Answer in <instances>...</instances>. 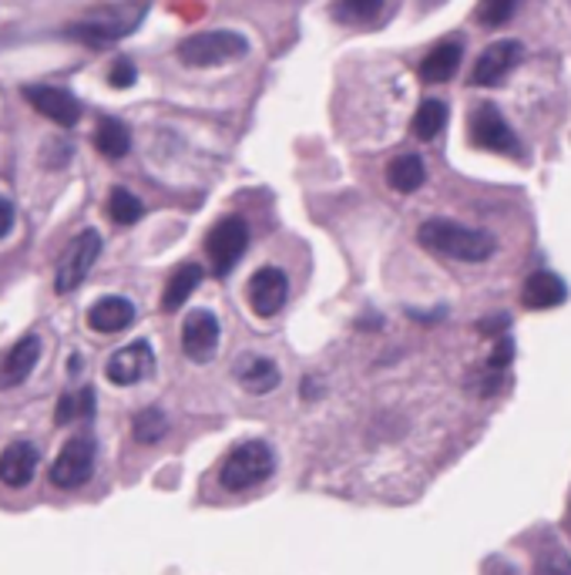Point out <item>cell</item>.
Instances as JSON below:
<instances>
[{
	"label": "cell",
	"mask_w": 571,
	"mask_h": 575,
	"mask_svg": "<svg viewBox=\"0 0 571 575\" xmlns=\"http://www.w3.org/2000/svg\"><path fill=\"white\" fill-rule=\"evenodd\" d=\"M417 239L424 250L441 253L447 260H461V263H484L495 257V236L480 232L451 219H427L417 229Z\"/></svg>",
	"instance_id": "obj_1"
},
{
	"label": "cell",
	"mask_w": 571,
	"mask_h": 575,
	"mask_svg": "<svg viewBox=\"0 0 571 575\" xmlns=\"http://www.w3.org/2000/svg\"><path fill=\"white\" fill-rule=\"evenodd\" d=\"M273 468H276V458L266 441H242L225 454L219 468V481L225 491H250L263 484L273 474Z\"/></svg>",
	"instance_id": "obj_2"
},
{
	"label": "cell",
	"mask_w": 571,
	"mask_h": 575,
	"mask_svg": "<svg viewBox=\"0 0 571 575\" xmlns=\"http://www.w3.org/2000/svg\"><path fill=\"white\" fill-rule=\"evenodd\" d=\"M250 54V41L235 31H199L179 44V61L189 67H219Z\"/></svg>",
	"instance_id": "obj_3"
},
{
	"label": "cell",
	"mask_w": 571,
	"mask_h": 575,
	"mask_svg": "<svg viewBox=\"0 0 571 575\" xmlns=\"http://www.w3.org/2000/svg\"><path fill=\"white\" fill-rule=\"evenodd\" d=\"M98 257H102V232H98V229L77 232V236L71 239V245L64 250L61 263H57L54 290H57V293H71V290H77L81 283L88 280V273L95 270Z\"/></svg>",
	"instance_id": "obj_4"
},
{
	"label": "cell",
	"mask_w": 571,
	"mask_h": 575,
	"mask_svg": "<svg viewBox=\"0 0 571 575\" xmlns=\"http://www.w3.org/2000/svg\"><path fill=\"white\" fill-rule=\"evenodd\" d=\"M141 14H145L141 4L138 8H128V11L125 8L121 11H102V14L88 18V21L67 24L64 34L74 38V41H81V44H88V48H105V44H115V41L128 38L138 28Z\"/></svg>",
	"instance_id": "obj_5"
},
{
	"label": "cell",
	"mask_w": 571,
	"mask_h": 575,
	"mask_svg": "<svg viewBox=\"0 0 571 575\" xmlns=\"http://www.w3.org/2000/svg\"><path fill=\"white\" fill-rule=\"evenodd\" d=\"M250 250V226L239 216H225L212 226L209 239H205V253L212 260V273L215 276H229L235 270V263L246 257Z\"/></svg>",
	"instance_id": "obj_6"
},
{
	"label": "cell",
	"mask_w": 571,
	"mask_h": 575,
	"mask_svg": "<svg viewBox=\"0 0 571 575\" xmlns=\"http://www.w3.org/2000/svg\"><path fill=\"white\" fill-rule=\"evenodd\" d=\"M470 142L484 151L498 155H521V142L515 138L511 125L495 105H477L470 115Z\"/></svg>",
	"instance_id": "obj_7"
},
{
	"label": "cell",
	"mask_w": 571,
	"mask_h": 575,
	"mask_svg": "<svg viewBox=\"0 0 571 575\" xmlns=\"http://www.w3.org/2000/svg\"><path fill=\"white\" fill-rule=\"evenodd\" d=\"M92 471H95V445H92V438H71L57 451V458L51 464V481L57 488L71 491V488L85 484L92 478Z\"/></svg>",
	"instance_id": "obj_8"
},
{
	"label": "cell",
	"mask_w": 571,
	"mask_h": 575,
	"mask_svg": "<svg viewBox=\"0 0 571 575\" xmlns=\"http://www.w3.org/2000/svg\"><path fill=\"white\" fill-rule=\"evenodd\" d=\"M521 54H525L521 41H495L491 48L477 58V64L470 71V85H477V88L501 85V81L521 64Z\"/></svg>",
	"instance_id": "obj_9"
},
{
	"label": "cell",
	"mask_w": 571,
	"mask_h": 575,
	"mask_svg": "<svg viewBox=\"0 0 571 575\" xmlns=\"http://www.w3.org/2000/svg\"><path fill=\"white\" fill-rule=\"evenodd\" d=\"M246 296H250V306L256 316L269 320L276 316L286 300H289V280L279 266H263L250 276V286H246Z\"/></svg>",
	"instance_id": "obj_10"
},
{
	"label": "cell",
	"mask_w": 571,
	"mask_h": 575,
	"mask_svg": "<svg viewBox=\"0 0 571 575\" xmlns=\"http://www.w3.org/2000/svg\"><path fill=\"white\" fill-rule=\"evenodd\" d=\"M24 98H28V105L38 115L51 118L61 128H74L81 122V102L67 88H57V85H28L24 88Z\"/></svg>",
	"instance_id": "obj_11"
},
{
	"label": "cell",
	"mask_w": 571,
	"mask_h": 575,
	"mask_svg": "<svg viewBox=\"0 0 571 575\" xmlns=\"http://www.w3.org/2000/svg\"><path fill=\"white\" fill-rule=\"evenodd\" d=\"M182 351L195 364H209L219 351V320L209 310H192L182 323Z\"/></svg>",
	"instance_id": "obj_12"
},
{
	"label": "cell",
	"mask_w": 571,
	"mask_h": 575,
	"mask_svg": "<svg viewBox=\"0 0 571 575\" xmlns=\"http://www.w3.org/2000/svg\"><path fill=\"white\" fill-rule=\"evenodd\" d=\"M151 370H155V354H151V344L148 341H135V344L115 351L112 360H108V367H105L108 380L118 384V387H131V384L145 380Z\"/></svg>",
	"instance_id": "obj_13"
},
{
	"label": "cell",
	"mask_w": 571,
	"mask_h": 575,
	"mask_svg": "<svg viewBox=\"0 0 571 575\" xmlns=\"http://www.w3.org/2000/svg\"><path fill=\"white\" fill-rule=\"evenodd\" d=\"M38 360H41V337L38 334H28L24 341H18L4 354V360H0V390L21 387L31 377V370L38 367Z\"/></svg>",
	"instance_id": "obj_14"
},
{
	"label": "cell",
	"mask_w": 571,
	"mask_h": 575,
	"mask_svg": "<svg viewBox=\"0 0 571 575\" xmlns=\"http://www.w3.org/2000/svg\"><path fill=\"white\" fill-rule=\"evenodd\" d=\"M38 448L31 441H14L8 445L4 451H0V481H4L8 488H24L31 484L34 471H38Z\"/></svg>",
	"instance_id": "obj_15"
},
{
	"label": "cell",
	"mask_w": 571,
	"mask_h": 575,
	"mask_svg": "<svg viewBox=\"0 0 571 575\" xmlns=\"http://www.w3.org/2000/svg\"><path fill=\"white\" fill-rule=\"evenodd\" d=\"M135 323V303L125 296H102L88 310V326L95 334H121Z\"/></svg>",
	"instance_id": "obj_16"
},
{
	"label": "cell",
	"mask_w": 571,
	"mask_h": 575,
	"mask_svg": "<svg viewBox=\"0 0 571 575\" xmlns=\"http://www.w3.org/2000/svg\"><path fill=\"white\" fill-rule=\"evenodd\" d=\"M568 300V286L561 276L548 273V270H538L525 280V290H521V303L528 310H554Z\"/></svg>",
	"instance_id": "obj_17"
},
{
	"label": "cell",
	"mask_w": 571,
	"mask_h": 575,
	"mask_svg": "<svg viewBox=\"0 0 571 575\" xmlns=\"http://www.w3.org/2000/svg\"><path fill=\"white\" fill-rule=\"evenodd\" d=\"M461 54H464V44L457 38L434 44V51L421 61V81H427V85H444V81H451L457 74Z\"/></svg>",
	"instance_id": "obj_18"
},
{
	"label": "cell",
	"mask_w": 571,
	"mask_h": 575,
	"mask_svg": "<svg viewBox=\"0 0 571 575\" xmlns=\"http://www.w3.org/2000/svg\"><path fill=\"white\" fill-rule=\"evenodd\" d=\"M235 380L250 394H269L279 387V367L269 357H242L235 364Z\"/></svg>",
	"instance_id": "obj_19"
},
{
	"label": "cell",
	"mask_w": 571,
	"mask_h": 575,
	"mask_svg": "<svg viewBox=\"0 0 571 575\" xmlns=\"http://www.w3.org/2000/svg\"><path fill=\"white\" fill-rule=\"evenodd\" d=\"M199 283H202V266L199 263H182L166 283V293H161V310L176 313L179 306H186V300L199 290Z\"/></svg>",
	"instance_id": "obj_20"
},
{
	"label": "cell",
	"mask_w": 571,
	"mask_h": 575,
	"mask_svg": "<svg viewBox=\"0 0 571 575\" xmlns=\"http://www.w3.org/2000/svg\"><path fill=\"white\" fill-rule=\"evenodd\" d=\"M387 182L393 192H417L427 182V169L421 155H396L387 166Z\"/></svg>",
	"instance_id": "obj_21"
},
{
	"label": "cell",
	"mask_w": 571,
	"mask_h": 575,
	"mask_svg": "<svg viewBox=\"0 0 571 575\" xmlns=\"http://www.w3.org/2000/svg\"><path fill=\"white\" fill-rule=\"evenodd\" d=\"M95 148L108 158V161H118L131 151V132L125 122L118 118H102L98 128H95Z\"/></svg>",
	"instance_id": "obj_22"
},
{
	"label": "cell",
	"mask_w": 571,
	"mask_h": 575,
	"mask_svg": "<svg viewBox=\"0 0 571 575\" xmlns=\"http://www.w3.org/2000/svg\"><path fill=\"white\" fill-rule=\"evenodd\" d=\"M411 128H414V135H417L421 142L437 138V135L447 128V105H444L441 98H427V102H421V108H417Z\"/></svg>",
	"instance_id": "obj_23"
},
{
	"label": "cell",
	"mask_w": 571,
	"mask_h": 575,
	"mask_svg": "<svg viewBox=\"0 0 571 575\" xmlns=\"http://www.w3.org/2000/svg\"><path fill=\"white\" fill-rule=\"evenodd\" d=\"M95 415V390L92 387H81V390H71L57 400V410H54V421L57 425H67V421H77V418H92Z\"/></svg>",
	"instance_id": "obj_24"
},
{
	"label": "cell",
	"mask_w": 571,
	"mask_h": 575,
	"mask_svg": "<svg viewBox=\"0 0 571 575\" xmlns=\"http://www.w3.org/2000/svg\"><path fill=\"white\" fill-rule=\"evenodd\" d=\"M108 216H112L118 226H135V222L145 216V206H141V199H138L135 192L115 186L112 196H108Z\"/></svg>",
	"instance_id": "obj_25"
},
{
	"label": "cell",
	"mask_w": 571,
	"mask_h": 575,
	"mask_svg": "<svg viewBox=\"0 0 571 575\" xmlns=\"http://www.w3.org/2000/svg\"><path fill=\"white\" fill-rule=\"evenodd\" d=\"M135 441L138 445H158L161 438L169 435V418L161 415L158 407H148V410H141V415L135 418Z\"/></svg>",
	"instance_id": "obj_26"
},
{
	"label": "cell",
	"mask_w": 571,
	"mask_h": 575,
	"mask_svg": "<svg viewBox=\"0 0 571 575\" xmlns=\"http://www.w3.org/2000/svg\"><path fill=\"white\" fill-rule=\"evenodd\" d=\"M383 11V0H340L334 18L343 24H370Z\"/></svg>",
	"instance_id": "obj_27"
},
{
	"label": "cell",
	"mask_w": 571,
	"mask_h": 575,
	"mask_svg": "<svg viewBox=\"0 0 571 575\" xmlns=\"http://www.w3.org/2000/svg\"><path fill=\"white\" fill-rule=\"evenodd\" d=\"M521 0H480V8H477V21L484 28H501L515 18Z\"/></svg>",
	"instance_id": "obj_28"
},
{
	"label": "cell",
	"mask_w": 571,
	"mask_h": 575,
	"mask_svg": "<svg viewBox=\"0 0 571 575\" xmlns=\"http://www.w3.org/2000/svg\"><path fill=\"white\" fill-rule=\"evenodd\" d=\"M535 575H571V555L564 548H544L538 555Z\"/></svg>",
	"instance_id": "obj_29"
},
{
	"label": "cell",
	"mask_w": 571,
	"mask_h": 575,
	"mask_svg": "<svg viewBox=\"0 0 571 575\" xmlns=\"http://www.w3.org/2000/svg\"><path fill=\"white\" fill-rule=\"evenodd\" d=\"M108 81H112V88H131L135 81H138V71L128 58H118L108 71Z\"/></svg>",
	"instance_id": "obj_30"
},
{
	"label": "cell",
	"mask_w": 571,
	"mask_h": 575,
	"mask_svg": "<svg viewBox=\"0 0 571 575\" xmlns=\"http://www.w3.org/2000/svg\"><path fill=\"white\" fill-rule=\"evenodd\" d=\"M11 229H14V206L0 196V239H8Z\"/></svg>",
	"instance_id": "obj_31"
},
{
	"label": "cell",
	"mask_w": 571,
	"mask_h": 575,
	"mask_svg": "<svg viewBox=\"0 0 571 575\" xmlns=\"http://www.w3.org/2000/svg\"><path fill=\"white\" fill-rule=\"evenodd\" d=\"M568 525H571V515H568Z\"/></svg>",
	"instance_id": "obj_32"
}]
</instances>
